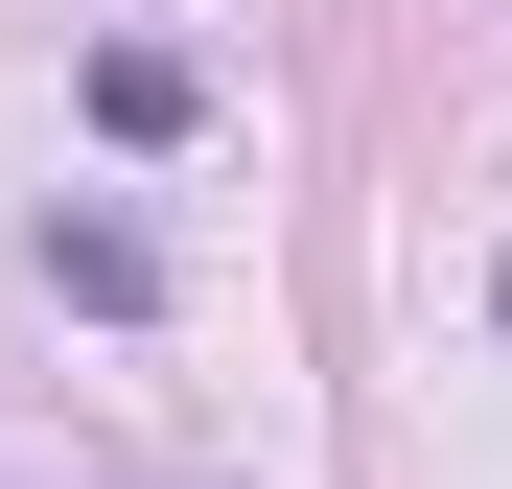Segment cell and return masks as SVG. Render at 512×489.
Segmentation results:
<instances>
[{
	"instance_id": "6da1fadb",
	"label": "cell",
	"mask_w": 512,
	"mask_h": 489,
	"mask_svg": "<svg viewBox=\"0 0 512 489\" xmlns=\"http://www.w3.org/2000/svg\"><path fill=\"white\" fill-rule=\"evenodd\" d=\"M24 257H47L70 303H94V326H140V303H163V257H140V233H117V210H47V233H24Z\"/></svg>"
},
{
	"instance_id": "7a4b0ae2",
	"label": "cell",
	"mask_w": 512,
	"mask_h": 489,
	"mask_svg": "<svg viewBox=\"0 0 512 489\" xmlns=\"http://www.w3.org/2000/svg\"><path fill=\"white\" fill-rule=\"evenodd\" d=\"M210 94H187V47H94V140H187Z\"/></svg>"
}]
</instances>
